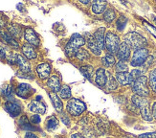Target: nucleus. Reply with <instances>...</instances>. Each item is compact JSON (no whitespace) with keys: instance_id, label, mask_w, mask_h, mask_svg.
I'll list each match as a JSON object with an SVG mask.
<instances>
[{"instance_id":"nucleus-1","label":"nucleus","mask_w":156,"mask_h":138,"mask_svg":"<svg viewBox=\"0 0 156 138\" xmlns=\"http://www.w3.org/2000/svg\"><path fill=\"white\" fill-rule=\"evenodd\" d=\"M132 102L139 108L142 118L146 121H152L153 116L151 111L150 102H148V100L146 97H141V96L138 95H134L132 97Z\"/></svg>"},{"instance_id":"nucleus-2","label":"nucleus","mask_w":156,"mask_h":138,"mask_svg":"<svg viewBox=\"0 0 156 138\" xmlns=\"http://www.w3.org/2000/svg\"><path fill=\"white\" fill-rule=\"evenodd\" d=\"M125 42L135 50L144 48L147 45V39L136 32H130L124 37Z\"/></svg>"},{"instance_id":"nucleus-3","label":"nucleus","mask_w":156,"mask_h":138,"mask_svg":"<svg viewBox=\"0 0 156 138\" xmlns=\"http://www.w3.org/2000/svg\"><path fill=\"white\" fill-rule=\"evenodd\" d=\"M85 44V39L79 34H74L71 37L69 42L67 43L65 47V53L67 54V56H73L76 55L77 51L80 49V46H83Z\"/></svg>"},{"instance_id":"nucleus-4","label":"nucleus","mask_w":156,"mask_h":138,"mask_svg":"<svg viewBox=\"0 0 156 138\" xmlns=\"http://www.w3.org/2000/svg\"><path fill=\"white\" fill-rule=\"evenodd\" d=\"M132 90L135 95L141 96V97H147L150 94L147 87V78L146 76H141V77L133 82Z\"/></svg>"},{"instance_id":"nucleus-5","label":"nucleus","mask_w":156,"mask_h":138,"mask_svg":"<svg viewBox=\"0 0 156 138\" xmlns=\"http://www.w3.org/2000/svg\"><path fill=\"white\" fill-rule=\"evenodd\" d=\"M105 44L106 50L110 54H116L120 46V38L116 34L112 32H107L105 36Z\"/></svg>"},{"instance_id":"nucleus-6","label":"nucleus","mask_w":156,"mask_h":138,"mask_svg":"<svg viewBox=\"0 0 156 138\" xmlns=\"http://www.w3.org/2000/svg\"><path fill=\"white\" fill-rule=\"evenodd\" d=\"M86 109L85 103L80 99L72 98L67 103V111L73 116H79Z\"/></svg>"},{"instance_id":"nucleus-7","label":"nucleus","mask_w":156,"mask_h":138,"mask_svg":"<svg viewBox=\"0 0 156 138\" xmlns=\"http://www.w3.org/2000/svg\"><path fill=\"white\" fill-rule=\"evenodd\" d=\"M147 58H148V50L147 48H141V49L135 50L131 59L130 64L134 67L141 66L146 63Z\"/></svg>"},{"instance_id":"nucleus-8","label":"nucleus","mask_w":156,"mask_h":138,"mask_svg":"<svg viewBox=\"0 0 156 138\" xmlns=\"http://www.w3.org/2000/svg\"><path fill=\"white\" fill-rule=\"evenodd\" d=\"M5 110L8 112L12 117H17L22 111V106L20 105V103H18L16 100L12 101H7L5 103Z\"/></svg>"},{"instance_id":"nucleus-9","label":"nucleus","mask_w":156,"mask_h":138,"mask_svg":"<svg viewBox=\"0 0 156 138\" xmlns=\"http://www.w3.org/2000/svg\"><path fill=\"white\" fill-rule=\"evenodd\" d=\"M24 38L28 42V44L32 46H38L40 43L39 38L37 36V34L34 31L32 28H27L24 31Z\"/></svg>"},{"instance_id":"nucleus-10","label":"nucleus","mask_w":156,"mask_h":138,"mask_svg":"<svg viewBox=\"0 0 156 138\" xmlns=\"http://www.w3.org/2000/svg\"><path fill=\"white\" fill-rule=\"evenodd\" d=\"M35 92V89H34L30 85L28 84H20L18 85L17 88H16V95L21 97L23 99H28L31 95H33V93Z\"/></svg>"},{"instance_id":"nucleus-11","label":"nucleus","mask_w":156,"mask_h":138,"mask_svg":"<svg viewBox=\"0 0 156 138\" xmlns=\"http://www.w3.org/2000/svg\"><path fill=\"white\" fill-rule=\"evenodd\" d=\"M30 111L36 114H44L46 112V106L43 102H40L37 100H33L28 106Z\"/></svg>"},{"instance_id":"nucleus-12","label":"nucleus","mask_w":156,"mask_h":138,"mask_svg":"<svg viewBox=\"0 0 156 138\" xmlns=\"http://www.w3.org/2000/svg\"><path fill=\"white\" fill-rule=\"evenodd\" d=\"M51 70H52L51 64H47V63L40 64L37 67V72L39 76V78L41 80H46L47 78H50Z\"/></svg>"},{"instance_id":"nucleus-13","label":"nucleus","mask_w":156,"mask_h":138,"mask_svg":"<svg viewBox=\"0 0 156 138\" xmlns=\"http://www.w3.org/2000/svg\"><path fill=\"white\" fill-rule=\"evenodd\" d=\"M117 55H118V58L120 59V60H123V61L128 60L130 57V47L124 41V42H122L120 44Z\"/></svg>"},{"instance_id":"nucleus-14","label":"nucleus","mask_w":156,"mask_h":138,"mask_svg":"<svg viewBox=\"0 0 156 138\" xmlns=\"http://www.w3.org/2000/svg\"><path fill=\"white\" fill-rule=\"evenodd\" d=\"M116 80L121 85H127L133 84V79L130 73L128 72H121L116 74Z\"/></svg>"},{"instance_id":"nucleus-15","label":"nucleus","mask_w":156,"mask_h":138,"mask_svg":"<svg viewBox=\"0 0 156 138\" xmlns=\"http://www.w3.org/2000/svg\"><path fill=\"white\" fill-rule=\"evenodd\" d=\"M47 85H48V87L52 90V92H55V93L58 92L60 90V88H62L60 80L56 75L51 76L48 79V81H47Z\"/></svg>"},{"instance_id":"nucleus-16","label":"nucleus","mask_w":156,"mask_h":138,"mask_svg":"<svg viewBox=\"0 0 156 138\" xmlns=\"http://www.w3.org/2000/svg\"><path fill=\"white\" fill-rule=\"evenodd\" d=\"M16 64L18 65L19 69L24 73H29L31 71V64L25 57L22 55L17 54V59H16Z\"/></svg>"},{"instance_id":"nucleus-17","label":"nucleus","mask_w":156,"mask_h":138,"mask_svg":"<svg viewBox=\"0 0 156 138\" xmlns=\"http://www.w3.org/2000/svg\"><path fill=\"white\" fill-rule=\"evenodd\" d=\"M95 82L99 86H104L107 82V75L104 68H99L96 71V76H95Z\"/></svg>"},{"instance_id":"nucleus-18","label":"nucleus","mask_w":156,"mask_h":138,"mask_svg":"<svg viewBox=\"0 0 156 138\" xmlns=\"http://www.w3.org/2000/svg\"><path fill=\"white\" fill-rule=\"evenodd\" d=\"M87 45H88V48L95 54L97 55V56H99V55H101V49L99 47L98 43L96 42V40H95L94 38V36H92V34H87Z\"/></svg>"},{"instance_id":"nucleus-19","label":"nucleus","mask_w":156,"mask_h":138,"mask_svg":"<svg viewBox=\"0 0 156 138\" xmlns=\"http://www.w3.org/2000/svg\"><path fill=\"white\" fill-rule=\"evenodd\" d=\"M106 8V2L103 1V0H95V1L92 2V6L91 9L92 12L96 15H100V13H103L104 12H105Z\"/></svg>"},{"instance_id":"nucleus-20","label":"nucleus","mask_w":156,"mask_h":138,"mask_svg":"<svg viewBox=\"0 0 156 138\" xmlns=\"http://www.w3.org/2000/svg\"><path fill=\"white\" fill-rule=\"evenodd\" d=\"M22 53L27 60H35L37 57L35 48L30 44H24L22 46Z\"/></svg>"},{"instance_id":"nucleus-21","label":"nucleus","mask_w":156,"mask_h":138,"mask_svg":"<svg viewBox=\"0 0 156 138\" xmlns=\"http://www.w3.org/2000/svg\"><path fill=\"white\" fill-rule=\"evenodd\" d=\"M0 38H1L6 44L11 45L13 48H18L19 44L16 42V39H13V38L11 36V34L8 32H2L0 31Z\"/></svg>"},{"instance_id":"nucleus-22","label":"nucleus","mask_w":156,"mask_h":138,"mask_svg":"<svg viewBox=\"0 0 156 138\" xmlns=\"http://www.w3.org/2000/svg\"><path fill=\"white\" fill-rule=\"evenodd\" d=\"M105 29L104 27H101V28H99L94 34V38L96 40V42L98 43L101 49H103L105 47Z\"/></svg>"},{"instance_id":"nucleus-23","label":"nucleus","mask_w":156,"mask_h":138,"mask_svg":"<svg viewBox=\"0 0 156 138\" xmlns=\"http://www.w3.org/2000/svg\"><path fill=\"white\" fill-rule=\"evenodd\" d=\"M49 97H50V99L52 101L54 107L56 108L57 111L62 112V109H63V103H62V101H60V98L58 97V95L57 93H55V92H50L49 93Z\"/></svg>"},{"instance_id":"nucleus-24","label":"nucleus","mask_w":156,"mask_h":138,"mask_svg":"<svg viewBox=\"0 0 156 138\" xmlns=\"http://www.w3.org/2000/svg\"><path fill=\"white\" fill-rule=\"evenodd\" d=\"M58 127V120L56 116H51L49 117L46 121V129L48 132H54L56 130Z\"/></svg>"},{"instance_id":"nucleus-25","label":"nucleus","mask_w":156,"mask_h":138,"mask_svg":"<svg viewBox=\"0 0 156 138\" xmlns=\"http://www.w3.org/2000/svg\"><path fill=\"white\" fill-rule=\"evenodd\" d=\"M1 94L8 101L13 100V88H12V86L11 85H4L1 89Z\"/></svg>"},{"instance_id":"nucleus-26","label":"nucleus","mask_w":156,"mask_h":138,"mask_svg":"<svg viewBox=\"0 0 156 138\" xmlns=\"http://www.w3.org/2000/svg\"><path fill=\"white\" fill-rule=\"evenodd\" d=\"M80 73L84 76V78L87 80L92 81L93 78V74H94V68L91 65H85V66H81L80 68Z\"/></svg>"},{"instance_id":"nucleus-27","label":"nucleus","mask_w":156,"mask_h":138,"mask_svg":"<svg viewBox=\"0 0 156 138\" xmlns=\"http://www.w3.org/2000/svg\"><path fill=\"white\" fill-rule=\"evenodd\" d=\"M9 34L12 38H19L21 37V27L16 25V24H12L9 26Z\"/></svg>"},{"instance_id":"nucleus-28","label":"nucleus","mask_w":156,"mask_h":138,"mask_svg":"<svg viewBox=\"0 0 156 138\" xmlns=\"http://www.w3.org/2000/svg\"><path fill=\"white\" fill-rule=\"evenodd\" d=\"M19 126H20V128H21L22 129H25L26 132H31V130L34 129V127L32 126V124H30L28 118H27L25 115L20 118V120H19Z\"/></svg>"},{"instance_id":"nucleus-29","label":"nucleus","mask_w":156,"mask_h":138,"mask_svg":"<svg viewBox=\"0 0 156 138\" xmlns=\"http://www.w3.org/2000/svg\"><path fill=\"white\" fill-rule=\"evenodd\" d=\"M115 58L113 57V55L111 54H106L105 56L101 59V64L106 67H111L115 64Z\"/></svg>"},{"instance_id":"nucleus-30","label":"nucleus","mask_w":156,"mask_h":138,"mask_svg":"<svg viewBox=\"0 0 156 138\" xmlns=\"http://www.w3.org/2000/svg\"><path fill=\"white\" fill-rule=\"evenodd\" d=\"M58 92H59V97L64 100L71 98V96H72L71 89L68 85H62Z\"/></svg>"},{"instance_id":"nucleus-31","label":"nucleus","mask_w":156,"mask_h":138,"mask_svg":"<svg viewBox=\"0 0 156 138\" xmlns=\"http://www.w3.org/2000/svg\"><path fill=\"white\" fill-rule=\"evenodd\" d=\"M116 17V13H115V11L113 9H106L105 13H104V18L106 22H112L113 20Z\"/></svg>"},{"instance_id":"nucleus-32","label":"nucleus","mask_w":156,"mask_h":138,"mask_svg":"<svg viewBox=\"0 0 156 138\" xmlns=\"http://www.w3.org/2000/svg\"><path fill=\"white\" fill-rule=\"evenodd\" d=\"M148 82H150V86L152 90L156 93V68L150 73V79H148Z\"/></svg>"},{"instance_id":"nucleus-33","label":"nucleus","mask_w":156,"mask_h":138,"mask_svg":"<svg viewBox=\"0 0 156 138\" xmlns=\"http://www.w3.org/2000/svg\"><path fill=\"white\" fill-rule=\"evenodd\" d=\"M115 70L117 71V73L121 72H127L128 70V65L123 60H119L118 63L115 64Z\"/></svg>"},{"instance_id":"nucleus-34","label":"nucleus","mask_w":156,"mask_h":138,"mask_svg":"<svg viewBox=\"0 0 156 138\" xmlns=\"http://www.w3.org/2000/svg\"><path fill=\"white\" fill-rule=\"evenodd\" d=\"M107 85H108V88H109L110 90H115V89H117L118 84H117L116 78L112 77L111 75H108V78H107Z\"/></svg>"},{"instance_id":"nucleus-35","label":"nucleus","mask_w":156,"mask_h":138,"mask_svg":"<svg viewBox=\"0 0 156 138\" xmlns=\"http://www.w3.org/2000/svg\"><path fill=\"white\" fill-rule=\"evenodd\" d=\"M75 56H76L79 60H88V59H89V53H88L86 50L80 48V49L77 51V53H76Z\"/></svg>"},{"instance_id":"nucleus-36","label":"nucleus","mask_w":156,"mask_h":138,"mask_svg":"<svg viewBox=\"0 0 156 138\" xmlns=\"http://www.w3.org/2000/svg\"><path fill=\"white\" fill-rule=\"evenodd\" d=\"M127 23V18L124 16H122L119 17V19L117 20L116 22V26H117V29L119 31H123L125 29V27Z\"/></svg>"},{"instance_id":"nucleus-37","label":"nucleus","mask_w":156,"mask_h":138,"mask_svg":"<svg viewBox=\"0 0 156 138\" xmlns=\"http://www.w3.org/2000/svg\"><path fill=\"white\" fill-rule=\"evenodd\" d=\"M130 75H131V77L133 79V82L135 80H137L139 77H141V76H143V75H142V71L139 70V69H134V70H132Z\"/></svg>"},{"instance_id":"nucleus-38","label":"nucleus","mask_w":156,"mask_h":138,"mask_svg":"<svg viewBox=\"0 0 156 138\" xmlns=\"http://www.w3.org/2000/svg\"><path fill=\"white\" fill-rule=\"evenodd\" d=\"M30 121L32 124H34V125H38L40 121H41V119H40V117L37 114H34V115H32Z\"/></svg>"},{"instance_id":"nucleus-39","label":"nucleus","mask_w":156,"mask_h":138,"mask_svg":"<svg viewBox=\"0 0 156 138\" xmlns=\"http://www.w3.org/2000/svg\"><path fill=\"white\" fill-rule=\"evenodd\" d=\"M138 138H156V132L147 133H143V134L139 135Z\"/></svg>"},{"instance_id":"nucleus-40","label":"nucleus","mask_w":156,"mask_h":138,"mask_svg":"<svg viewBox=\"0 0 156 138\" xmlns=\"http://www.w3.org/2000/svg\"><path fill=\"white\" fill-rule=\"evenodd\" d=\"M7 54H8V52H7V49H6V48H5V47H2V46H0V58L6 59Z\"/></svg>"},{"instance_id":"nucleus-41","label":"nucleus","mask_w":156,"mask_h":138,"mask_svg":"<svg viewBox=\"0 0 156 138\" xmlns=\"http://www.w3.org/2000/svg\"><path fill=\"white\" fill-rule=\"evenodd\" d=\"M145 25L147 26V28L151 31V33L153 34V36H154V37H156V29L154 28V27H153V26H151V25H150L147 22H145Z\"/></svg>"},{"instance_id":"nucleus-42","label":"nucleus","mask_w":156,"mask_h":138,"mask_svg":"<svg viewBox=\"0 0 156 138\" xmlns=\"http://www.w3.org/2000/svg\"><path fill=\"white\" fill-rule=\"evenodd\" d=\"M24 138H38V136L34 133H31V132H27L24 135Z\"/></svg>"},{"instance_id":"nucleus-43","label":"nucleus","mask_w":156,"mask_h":138,"mask_svg":"<svg viewBox=\"0 0 156 138\" xmlns=\"http://www.w3.org/2000/svg\"><path fill=\"white\" fill-rule=\"evenodd\" d=\"M62 122L65 124V125H67V126L70 125V120L68 119V117H67L66 115H62Z\"/></svg>"},{"instance_id":"nucleus-44","label":"nucleus","mask_w":156,"mask_h":138,"mask_svg":"<svg viewBox=\"0 0 156 138\" xmlns=\"http://www.w3.org/2000/svg\"><path fill=\"white\" fill-rule=\"evenodd\" d=\"M152 116H153V118L156 119V102L153 103V106H152Z\"/></svg>"},{"instance_id":"nucleus-45","label":"nucleus","mask_w":156,"mask_h":138,"mask_svg":"<svg viewBox=\"0 0 156 138\" xmlns=\"http://www.w3.org/2000/svg\"><path fill=\"white\" fill-rule=\"evenodd\" d=\"M71 138H85V137H83V135L80 134V133H74V134L71 135Z\"/></svg>"},{"instance_id":"nucleus-46","label":"nucleus","mask_w":156,"mask_h":138,"mask_svg":"<svg viewBox=\"0 0 156 138\" xmlns=\"http://www.w3.org/2000/svg\"><path fill=\"white\" fill-rule=\"evenodd\" d=\"M80 2L83 3V4H88V3H89V1H88V0H80Z\"/></svg>"},{"instance_id":"nucleus-47","label":"nucleus","mask_w":156,"mask_h":138,"mask_svg":"<svg viewBox=\"0 0 156 138\" xmlns=\"http://www.w3.org/2000/svg\"><path fill=\"white\" fill-rule=\"evenodd\" d=\"M0 103H1V101H0Z\"/></svg>"}]
</instances>
